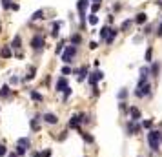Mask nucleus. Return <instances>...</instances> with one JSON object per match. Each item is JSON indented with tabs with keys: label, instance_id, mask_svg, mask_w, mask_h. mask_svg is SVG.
I'll return each mask as SVG.
<instances>
[{
	"label": "nucleus",
	"instance_id": "nucleus-1",
	"mask_svg": "<svg viewBox=\"0 0 162 157\" xmlns=\"http://www.w3.org/2000/svg\"><path fill=\"white\" fill-rule=\"evenodd\" d=\"M148 141H149L151 150L157 152V150H158V146H160V141H162V132H158V130H151V132L148 133Z\"/></svg>",
	"mask_w": 162,
	"mask_h": 157
},
{
	"label": "nucleus",
	"instance_id": "nucleus-2",
	"mask_svg": "<svg viewBox=\"0 0 162 157\" xmlns=\"http://www.w3.org/2000/svg\"><path fill=\"white\" fill-rule=\"evenodd\" d=\"M75 55H77V48H75V46H68V48H66V51L62 53V60L66 62V64H69V62L73 60V57H75Z\"/></svg>",
	"mask_w": 162,
	"mask_h": 157
},
{
	"label": "nucleus",
	"instance_id": "nucleus-3",
	"mask_svg": "<svg viewBox=\"0 0 162 157\" xmlns=\"http://www.w3.org/2000/svg\"><path fill=\"white\" fill-rule=\"evenodd\" d=\"M88 6H89V0H78V4H77V9H78L82 24L86 22V9H88Z\"/></svg>",
	"mask_w": 162,
	"mask_h": 157
},
{
	"label": "nucleus",
	"instance_id": "nucleus-4",
	"mask_svg": "<svg viewBox=\"0 0 162 157\" xmlns=\"http://www.w3.org/2000/svg\"><path fill=\"white\" fill-rule=\"evenodd\" d=\"M31 48H33V49L44 48V37H42V35H35L33 38H31Z\"/></svg>",
	"mask_w": 162,
	"mask_h": 157
},
{
	"label": "nucleus",
	"instance_id": "nucleus-5",
	"mask_svg": "<svg viewBox=\"0 0 162 157\" xmlns=\"http://www.w3.org/2000/svg\"><path fill=\"white\" fill-rule=\"evenodd\" d=\"M102 77H104V73L96 69V71L93 73V75L89 77V84H93V88H95V86H96V80H102Z\"/></svg>",
	"mask_w": 162,
	"mask_h": 157
},
{
	"label": "nucleus",
	"instance_id": "nucleus-6",
	"mask_svg": "<svg viewBox=\"0 0 162 157\" xmlns=\"http://www.w3.org/2000/svg\"><path fill=\"white\" fill-rule=\"evenodd\" d=\"M42 119H44L48 124H57V122H58L57 115H53V113H44V115H42Z\"/></svg>",
	"mask_w": 162,
	"mask_h": 157
},
{
	"label": "nucleus",
	"instance_id": "nucleus-7",
	"mask_svg": "<svg viewBox=\"0 0 162 157\" xmlns=\"http://www.w3.org/2000/svg\"><path fill=\"white\" fill-rule=\"evenodd\" d=\"M66 90H68V80L64 77H60L57 80V91H66Z\"/></svg>",
	"mask_w": 162,
	"mask_h": 157
},
{
	"label": "nucleus",
	"instance_id": "nucleus-8",
	"mask_svg": "<svg viewBox=\"0 0 162 157\" xmlns=\"http://www.w3.org/2000/svg\"><path fill=\"white\" fill-rule=\"evenodd\" d=\"M129 115H131V121H138L140 119V110L135 108V106H131V108H129Z\"/></svg>",
	"mask_w": 162,
	"mask_h": 157
},
{
	"label": "nucleus",
	"instance_id": "nucleus-9",
	"mask_svg": "<svg viewBox=\"0 0 162 157\" xmlns=\"http://www.w3.org/2000/svg\"><path fill=\"white\" fill-rule=\"evenodd\" d=\"M80 122H82V121H80V115H75V117L69 119V126H71V128H78Z\"/></svg>",
	"mask_w": 162,
	"mask_h": 157
},
{
	"label": "nucleus",
	"instance_id": "nucleus-10",
	"mask_svg": "<svg viewBox=\"0 0 162 157\" xmlns=\"http://www.w3.org/2000/svg\"><path fill=\"white\" fill-rule=\"evenodd\" d=\"M109 31H111V27H107V26H104V27H102V29L99 31V33H100V38H102V40H104V38L107 40V37H109Z\"/></svg>",
	"mask_w": 162,
	"mask_h": 157
},
{
	"label": "nucleus",
	"instance_id": "nucleus-11",
	"mask_svg": "<svg viewBox=\"0 0 162 157\" xmlns=\"http://www.w3.org/2000/svg\"><path fill=\"white\" fill-rule=\"evenodd\" d=\"M0 55H2L4 59H9V57L13 55V53H11V48H9V46H4V48H2V51H0Z\"/></svg>",
	"mask_w": 162,
	"mask_h": 157
},
{
	"label": "nucleus",
	"instance_id": "nucleus-12",
	"mask_svg": "<svg viewBox=\"0 0 162 157\" xmlns=\"http://www.w3.org/2000/svg\"><path fill=\"white\" fill-rule=\"evenodd\" d=\"M17 144H18V146H24V148H29V146H31V141H29L27 137H22V139L17 141Z\"/></svg>",
	"mask_w": 162,
	"mask_h": 157
},
{
	"label": "nucleus",
	"instance_id": "nucleus-13",
	"mask_svg": "<svg viewBox=\"0 0 162 157\" xmlns=\"http://www.w3.org/2000/svg\"><path fill=\"white\" fill-rule=\"evenodd\" d=\"M29 95H31V99H33V101H38V102H42V101H44V97H42L38 91H35V90H31V93H29Z\"/></svg>",
	"mask_w": 162,
	"mask_h": 157
},
{
	"label": "nucleus",
	"instance_id": "nucleus-14",
	"mask_svg": "<svg viewBox=\"0 0 162 157\" xmlns=\"http://www.w3.org/2000/svg\"><path fill=\"white\" fill-rule=\"evenodd\" d=\"M146 20H148V15H146V13H138L137 18H135V22H137V24H144Z\"/></svg>",
	"mask_w": 162,
	"mask_h": 157
},
{
	"label": "nucleus",
	"instance_id": "nucleus-15",
	"mask_svg": "<svg viewBox=\"0 0 162 157\" xmlns=\"http://www.w3.org/2000/svg\"><path fill=\"white\" fill-rule=\"evenodd\" d=\"M117 33H118V29H115V27H113V29L109 31V37H107V40H106V42H107V44H111L113 40H115V37H117Z\"/></svg>",
	"mask_w": 162,
	"mask_h": 157
},
{
	"label": "nucleus",
	"instance_id": "nucleus-16",
	"mask_svg": "<svg viewBox=\"0 0 162 157\" xmlns=\"http://www.w3.org/2000/svg\"><path fill=\"white\" fill-rule=\"evenodd\" d=\"M20 44H22V40H20V37L17 35V37L13 38V44H11V48H13V49H20Z\"/></svg>",
	"mask_w": 162,
	"mask_h": 157
},
{
	"label": "nucleus",
	"instance_id": "nucleus-17",
	"mask_svg": "<svg viewBox=\"0 0 162 157\" xmlns=\"http://www.w3.org/2000/svg\"><path fill=\"white\" fill-rule=\"evenodd\" d=\"M42 17H44V9H38V11H35V13H33L31 20H40Z\"/></svg>",
	"mask_w": 162,
	"mask_h": 157
},
{
	"label": "nucleus",
	"instance_id": "nucleus-18",
	"mask_svg": "<svg viewBox=\"0 0 162 157\" xmlns=\"http://www.w3.org/2000/svg\"><path fill=\"white\" fill-rule=\"evenodd\" d=\"M131 24H133V20H124V22H122V26H120V31H126V29H129V27H131Z\"/></svg>",
	"mask_w": 162,
	"mask_h": 157
},
{
	"label": "nucleus",
	"instance_id": "nucleus-19",
	"mask_svg": "<svg viewBox=\"0 0 162 157\" xmlns=\"http://www.w3.org/2000/svg\"><path fill=\"white\" fill-rule=\"evenodd\" d=\"M9 91H11V90H9V86H2V88H0V97H7Z\"/></svg>",
	"mask_w": 162,
	"mask_h": 157
},
{
	"label": "nucleus",
	"instance_id": "nucleus-20",
	"mask_svg": "<svg viewBox=\"0 0 162 157\" xmlns=\"http://www.w3.org/2000/svg\"><path fill=\"white\" fill-rule=\"evenodd\" d=\"M58 29H60V22H55V24H53V31H51V35H53V37H57V35H58Z\"/></svg>",
	"mask_w": 162,
	"mask_h": 157
},
{
	"label": "nucleus",
	"instance_id": "nucleus-21",
	"mask_svg": "<svg viewBox=\"0 0 162 157\" xmlns=\"http://www.w3.org/2000/svg\"><path fill=\"white\" fill-rule=\"evenodd\" d=\"M78 73H80V75H78V80H84L86 77H88V68H82Z\"/></svg>",
	"mask_w": 162,
	"mask_h": 157
},
{
	"label": "nucleus",
	"instance_id": "nucleus-22",
	"mask_svg": "<svg viewBox=\"0 0 162 157\" xmlns=\"http://www.w3.org/2000/svg\"><path fill=\"white\" fill-rule=\"evenodd\" d=\"M35 73H37V68H35V66H31V68H29V75H26V80H27V79H33V77H35Z\"/></svg>",
	"mask_w": 162,
	"mask_h": 157
},
{
	"label": "nucleus",
	"instance_id": "nucleus-23",
	"mask_svg": "<svg viewBox=\"0 0 162 157\" xmlns=\"http://www.w3.org/2000/svg\"><path fill=\"white\" fill-rule=\"evenodd\" d=\"M96 22H99V17H96L95 13H91V15H89V24H91V26H95Z\"/></svg>",
	"mask_w": 162,
	"mask_h": 157
},
{
	"label": "nucleus",
	"instance_id": "nucleus-24",
	"mask_svg": "<svg viewBox=\"0 0 162 157\" xmlns=\"http://www.w3.org/2000/svg\"><path fill=\"white\" fill-rule=\"evenodd\" d=\"M99 9H100V2H95V4L91 6V13H96Z\"/></svg>",
	"mask_w": 162,
	"mask_h": 157
},
{
	"label": "nucleus",
	"instance_id": "nucleus-25",
	"mask_svg": "<svg viewBox=\"0 0 162 157\" xmlns=\"http://www.w3.org/2000/svg\"><path fill=\"white\" fill-rule=\"evenodd\" d=\"M26 153V148H24V146H18L17 144V155H24Z\"/></svg>",
	"mask_w": 162,
	"mask_h": 157
},
{
	"label": "nucleus",
	"instance_id": "nucleus-26",
	"mask_svg": "<svg viewBox=\"0 0 162 157\" xmlns=\"http://www.w3.org/2000/svg\"><path fill=\"white\" fill-rule=\"evenodd\" d=\"M151 55H153V49L149 48V49L146 51V62H151Z\"/></svg>",
	"mask_w": 162,
	"mask_h": 157
},
{
	"label": "nucleus",
	"instance_id": "nucleus-27",
	"mask_svg": "<svg viewBox=\"0 0 162 157\" xmlns=\"http://www.w3.org/2000/svg\"><path fill=\"white\" fill-rule=\"evenodd\" d=\"M2 7L9 9V7H11V0H2Z\"/></svg>",
	"mask_w": 162,
	"mask_h": 157
},
{
	"label": "nucleus",
	"instance_id": "nucleus-28",
	"mask_svg": "<svg viewBox=\"0 0 162 157\" xmlns=\"http://www.w3.org/2000/svg\"><path fill=\"white\" fill-rule=\"evenodd\" d=\"M78 42H80V37L78 35H73L71 37V44H78Z\"/></svg>",
	"mask_w": 162,
	"mask_h": 157
},
{
	"label": "nucleus",
	"instance_id": "nucleus-29",
	"mask_svg": "<svg viewBox=\"0 0 162 157\" xmlns=\"http://www.w3.org/2000/svg\"><path fill=\"white\" fill-rule=\"evenodd\" d=\"M84 141H86V143H89V144H91V143H93V141H95V139H93V137H91V135H88V133H84Z\"/></svg>",
	"mask_w": 162,
	"mask_h": 157
},
{
	"label": "nucleus",
	"instance_id": "nucleus-30",
	"mask_svg": "<svg viewBox=\"0 0 162 157\" xmlns=\"http://www.w3.org/2000/svg\"><path fill=\"white\" fill-rule=\"evenodd\" d=\"M7 153V150H6V146L2 144V143H0V157H2V155H6Z\"/></svg>",
	"mask_w": 162,
	"mask_h": 157
},
{
	"label": "nucleus",
	"instance_id": "nucleus-31",
	"mask_svg": "<svg viewBox=\"0 0 162 157\" xmlns=\"http://www.w3.org/2000/svg\"><path fill=\"white\" fill-rule=\"evenodd\" d=\"M158 69H160V66H158V64H153V68H151V73H153V75H157Z\"/></svg>",
	"mask_w": 162,
	"mask_h": 157
},
{
	"label": "nucleus",
	"instance_id": "nucleus-32",
	"mask_svg": "<svg viewBox=\"0 0 162 157\" xmlns=\"http://www.w3.org/2000/svg\"><path fill=\"white\" fill-rule=\"evenodd\" d=\"M151 124H153V121H144L142 126H144V128H151Z\"/></svg>",
	"mask_w": 162,
	"mask_h": 157
},
{
	"label": "nucleus",
	"instance_id": "nucleus-33",
	"mask_svg": "<svg viewBox=\"0 0 162 157\" xmlns=\"http://www.w3.org/2000/svg\"><path fill=\"white\" fill-rule=\"evenodd\" d=\"M62 73H64V75H68V73H71V68H69V66H66V68H62Z\"/></svg>",
	"mask_w": 162,
	"mask_h": 157
},
{
	"label": "nucleus",
	"instance_id": "nucleus-34",
	"mask_svg": "<svg viewBox=\"0 0 162 157\" xmlns=\"http://www.w3.org/2000/svg\"><path fill=\"white\" fill-rule=\"evenodd\" d=\"M69 95H71V88H68V90H66V91H64V99H68V97H69Z\"/></svg>",
	"mask_w": 162,
	"mask_h": 157
},
{
	"label": "nucleus",
	"instance_id": "nucleus-35",
	"mask_svg": "<svg viewBox=\"0 0 162 157\" xmlns=\"http://www.w3.org/2000/svg\"><path fill=\"white\" fill-rule=\"evenodd\" d=\"M126 95H127V91H126V90H122V91H120V93H118V99H124V97H126Z\"/></svg>",
	"mask_w": 162,
	"mask_h": 157
},
{
	"label": "nucleus",
	"instance_id": "nucleus-36",
	"mask_svg": "<svg viewBox=\"0 0 162 157\" xmlns=\"http://www.w3.org/2000/svg\"><path fill=\"white\" fill-rule=\"evenodd\" d=\"M157 35H158V37H162V24H160V26H158V29H157Z\"/></svg>",
	"mask_w": 162,
	"mask_h": 157
},
{
	"label": "nucleus",
	"instance_id": "nucleus-37",
	"mask_svg": "<svg viewBox=\"0 0 162 157\" xmlns=\"http://www.w3.org/2000/svg\"><path fill=\"white\" fill-rule=\"evenodd\" d=\"M33 157H44V155H42V153H38V152H37V153H33Z\"/></svg>",
	"mask_w": 162,
	"mask_h": 157
},
{
	"label": "nucleus",
	"instance_id": "nucleus-38",
	"mask_svg": "<svg viewBox=\"0 0 162 157\" xmlns=\"http://www.w3.org/2000/svg\"><path fill=\"white\" fill-rule=\"evenodd\" d=\"M9 157H17V153H9Z\"/></svg>",
	"mask_w": 162,
	"mask_h": 157
},
{
	"label": "nucleus",
	"instance_id": "nucleus-39",
	"mask_svg": "<svg viewBox=\"0 0 162 157\" xmlns=\"http://www.w3.org/2000/svg\"><path fill=\"white\" fill-rule=\"evenodd\" d=\"M158 6H160V7H162V0H158Z\"/></svg>",
	"mask_w": 162,
	"mask_h": 157
},
{
	"label": "nucleus",
	"instance_id": "nucleus-40",
	"mask_svg": "<svg viewBox=\"0 0 162 157\" xmlns=\"http://www.w3.org/2000/svg\"><path fill=\"white\" fill-rule=\"evenodd\" d=\"M95 2H100V0H95Z\"/></svg>",
	"mask_w": 162,
	"mask_h": 157
}]
</instances>
